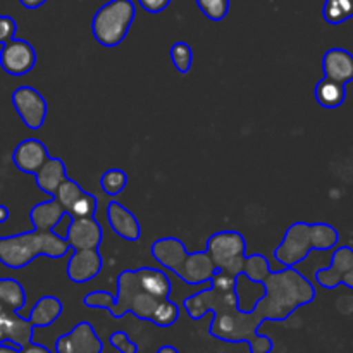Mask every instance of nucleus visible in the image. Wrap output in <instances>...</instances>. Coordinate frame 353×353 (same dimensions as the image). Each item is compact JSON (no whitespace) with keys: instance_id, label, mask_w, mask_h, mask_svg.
<instances>
[{"instance_id":"9d476101","label":"nucleus","mask_w":353,"mask_h":353,"mask_svg":"<svg viewBox=\"0 0 353 353\" xmlns=\"http://www.w3.org/2000/svg\"><path fill=\"white\" fill-rule=\"evenodd\" d=\"M55 353H102L103 341L95 327L83 321L55 340Z\"/></svg>"},{"instance_id":"a878e982","label":"nucleus","mask_w":353,"mask_h":353,"mask_svg":"<svg viewBox=\"0 0 353 353\" xmlns=\"http://www.w3.org/2000/svg\"><path fill=\"white\" fill-rule=\"evenodd\" d=\"M353 17V0H324L323 19L327 24H338L350 21Z\"/></svg>"},{"instance_id":"9b49d317","label":"nucleus","mask_w":353,"mask_h":353,"mask_svg":"<svg viewBox=\"0 0 353 353\" xmlns=\"http://www.w3.org/2000/svg\"><path fill=\"white\" fill-rule=\"evenodd\" d=\"M33 324L28 317H21L14 310L0 305V343L14 345L16 348H24L33 341Z\"/></svg>"},{"instance_id":"f704fd0d","label":"nucleus","mask_w":353,"mask_h":353,"mask_svg":"<svg viewBox=\"0 0 353 353\" xmlns=\"http://www.w3.org/2000/svg\"><path fill=\"white\" fill-rule=\"evenodd\" d=\"M140 7L143 10H147L148 14H159L162 10H165L171 3V0H138Z\"/></svg>"},{"instance_id":"72a5a7b5","label":"nucleus","mask_w":353,"mask_h":353,"mask_svg":"<svg viewBox=\"0 0 353 353\" xmlns=\"http://www.w3.org/2000/svg\"><path fill=\"white\" fill-rule=\"evenodd\" d=\"M17 33V23L14 17L7 16H0V45H6L7 41L14 40Z\"/></svg>"},{"instance_id":"39448f33","label":"nucleus","mask_w":353,"mask_h":353,"mask_svg":"<svg viewBox=\"0 0 353 353\" xmlns=\"http://www.w3.org/2000/svg\"><path fill=\"white\" fill-rule=\"evenodd\" d=\"M116 295L114 303L109 307V312L114 319H123L128 312L133 314L137 319L150 321L155 307L161 300L154 299L143 292L137 278L134 269H126L119 272L116 278Z\"/></svg>"},{"instance_id":"c9c22d12","label":"nucleus","mask_w":353,"mask_h":353,"mask_svg":"<svg viewBox=\"0 0 353 353\" xmlns=\"http://www.w3.org/2000/svg\"><path fill=\"white\" fill-rule=\"evenodd\" d=\"M19 353H52L50 350H48L45 345H40V343H33L31 341L30 345H26L24 348H21Z\"/></svg>"},{"instance_id":"4468645a","label":"nucleus","mask_w":353,"mask_h":353,"mask_svg":"<svg viewBox=\"0 0 353 353\" xmlns=\"http://www.w3.org/2000/svg\"><path fill=\"white\" fill-rule=\"evenodd\" d=\"M216 265H214L212 259L209 257L205 250L192 252V254L186 255L185 262L181 264V268L174 272L183 283L186 285H209L210 279L216 274Z\"/></svg>"},{"instance_id":"c85d7f7f","label":"nucleus","mask_w":353,"mask_h":353,"mask_svg":"<svg viewBox=\"0 0 353 353\" xmlns=\"http://www.w3.org/2000/svg\"><path fill=\"white\" fill-rule=\"evenodd\" d=\"M179 314H181V309H179L178 303L171 302L169 299L161 300L155 307L154 314H152L150 323L159 327H169L179 319Z\"/></svg>"},{"instance_id":"b1692460","label":"nucleus","mask_w":353,"mask_h":353,"mask_svg":"<svg viewBox=\"0 0 353 353\" xmlns=\"http://www.w3.org/2000/svg\"><path fill=\"white\" fill-rule=\"evenodd\" d=\"M0 305L19 312L26 305V292L14 278H0Z\"/></svg>"},{"instance_id":"f257e3e1","label":"nucleus","mask_w":353,"mask_h":353,"mask_svg":"<svg viewBox=\"0 0 353 353\" xmlns=\"http://www.w3.org/2000/svg\"><path fill=\"white\" fill-rule=\"evenodd\" d=\"M264 295L250 310L240 309L236 290L217 292L214 288L200 290L183 300V309L190 319L200 321L212 312L209 334L226 343H248L250 353H271L274 343L271 338L259 334L265 321L283 323L296 309L316 300V286L295 268H285L269 274L264 281Z\"/></svg>"},{"instance_id":"a211bd4d","label":"nucleus","mask_w":353,"mask_h":353,"mask_svg":"<svg viewBox=\"0 0 353 353\" xmlns=\"http://www.w3.org/2000/svg\"><path fill=\"white\" fill-rule=\"evenodd\" d=\"M323 74L333 81L350 85L353 81V54L347 48L333 47L323 55Z\"/></svg>"},{"instance_id":"6e6552de","label":"nucleus","mask_w":353,"mask_h":353,"mask_svg":"<svg viewBox=\"0 0 353 353\" xmlns=\"http://www.w3.org/2000/svg\"><path fill=\"white\" fill-rule=\"evenodd\" d=\"M314 278L324 290H334L340 285L353 290V248L347 245L334 248L331 264L317 269Z\"/></svg>"},{"instance_id":"ddd939ff","label":"nucleus","mask_w":353,"mask_h":353,"mask_svg":"<svg viewBox=\"0 0 353 353\" xmlns=\"http://www.w3.org/2000/svg\"><path fill=\"white\" fill-rule=\"evenodd\" d=\"M103 268L102 255L99 248H90V250H72V255L68 261V269L65 274L71 283L83 285L100 274Z\"/></svg>"},{"instance_id":"20e7f679","label":"nucleus","mask_w":353,"mask_h":353,"mask_svg":"<svg viewBox=\"0 0 353 353\" xmlns=\"http://www.w3.org/2000/svg\"><path fill=\"white\" fill-rule=\"evenodd\" d=\"M134 17H137V7L133 0H109L93 16V38L102 47H117L130 33Z\"/></svg>"},{"instance_id":"6ab92c4d","label":"nucleus","mask_w":353,"mask_h":353,"mask_svg":"<svg viewBox=\"0 0 353 353\" xmlns=\"http://www.w3.org/2000/svg\"><path fill=\"white\" fill-rule=\"evenodd\" d=\"M68 214L64 212L61 203L50 196V200L37 203L30 210V221L33 224V231H54Z\"/></svg>"},{"instance_id":"bb28decb","label":"nucleus","mask_w":353,"mask_h":353,"mask_svg":"<svg viewBox=\"0 0 353 353\" xmlns=\"http://www.w3.org/2000/svg\"><path fill=\"white\" fill-rule=\"evenodd\" d=\"M128 186V174L126 171L119 168L107 169L102 176H100V190L105 193L107 196H117L126 190Z\"/></svg>"},{"instance_id":"ea45409f","label":"nucleus","mask_w":353,"mask_h":353,"mask_svg":"<svg viewBox=\"0 0 353 353\" xmlns=\"http://www.w3.org/2000/svg\"><path fill=\"white\" fill-rule=\"evenodd\" d=\"M155 353H179V350L176 347H172V345H162Z\"/></svg>"},{"instance_id":"473e14b6","label":"nucleus","mask_w":353,"mask_h":353,"mask_svg":"<svg viewBox=\"0 0 353 353\" xmlns=\"http://www.w3.org/2000/svg\"><path fill=\"white\" fill-rule=\"evenodd\" d=\"M109 343L114 350L119 353H138L140 352V347H138L134 341H131V338L128 336V333L124 331H114L109 336Z\"/></svg>"},{"instance_id":"f8f14e48","label":"nucleus","mask_w":353,"mask_h":353,"mask_svg":"<svg viewBox=\"0 0 353 353\" xmlns=\"http://www.w3.org/2000/svg\"><path fill=\"white\" fill-rule=\"evenodd\" d=\"M65 240L72 250H90L99 248L103 240V231L95 217H71Z\"/></svg>"},{"instance_id":"c756f323","label":"nucleus","mask_w":353,"mask_h":353,"mask_svg":"<svg viewBox=\"0 0 353 353\" xmlns=\"http://www.w3.org/2000/svg\"><path fill=\"white\" fill-rule=\"evenodd\" d=\"M83 193H85V190L79 186V183L74 181V179L69 178L68 176V178H65L64 181L59 185V188L55 190L54 199L61 203L62 209H64V212L68 214V210L71 209L72 203H74L76 200L83 195Z\"/></svg>"},{"instance_id":"4c0bfd02","label":"nucleus","mask_w":353,"mask_h":353,"mask_svg":"<svg viewBox=\"0 0 353 353\" xmlns=\"http://www.w3.org/2000/svg\"><path fill=\"white\" fill-rule=\"evenodd\" d=\"M9 217H10V210H9V207L0 205V224L7 223V221H9Z\"/></svg>"},{"instance_id":"412c9836","label":"nucleus","mask_w":353,"mask_h":353,"mask_svg":"<svg viewBox=\"0 0 353 353\" xmlns=\"http://www.w3.org/2000/svg\"><path fill=\"white\" fill-rule=\"evenodd\" d=\"M134 272L145 293L157 300H165L171 296V279L162 269L145 265V268L134 269Z\"/></svg>"},{"instance_id":"2f4dec72","label":"nucleus","mask_w":353,"mask_h":353,"mask_svg":"<svg viewBox=\"0 0 353 353\" xmlns=\"http://www.w3.org/2000/svg\"><path fill=\"white\" fill-rule=\"evenodd\" d=\"M99 209V199L93 193L85 192L68 210L69 217H95Z\"/></svg>"},{"instance_id":"cd10ccee","label":"nucleus","mask_w":353,"mask_h":353,"mask_svg":"<svg viewBox=\"0 0 353 353\" xmlns=\"http://www.w3.org/2000/svg\"><path fill=\"white\" fill-rule=\"evenodd\" d=\"M169 57H171L172 65L179 74L190 72L193 64V48L186 41H174L169 48Z\"/></svg>"},{"instance_id":"7ed1b4c3","label":"nucleus","mask_w":353,"mask_h":353,"mask_svg":"<svg viewBox=\"0 0 353 353\" xmlns=\"http://www.w3.org/2000/svg\"><path fill=\"white\" fill-rule=\"evenodd\" d=\"M71 250L68 240L55 231H28L0 236V264L9 269H24L40 255L62 259Z\"/></svg>"},{"instance_id":"423d86ee","label":"nucleus","mask_w":353,"mask_h":353,"mask_svg":"<svg viewBox=\"0 0 353 353\" xmlns=\"http://www.w3.org/2000/svg\"><path fill=\"white\" fill-rule=\"evenodd\" d=\"M203 250L212 259L217 271L240 276L247 257V240L238 231H217L207 240Z\"/></svg>"},{"instance_id":"2eb2a0df","label":"nucleus","mask_w":353,"mask_h":353,"mask_svg":"<svg viewBox=\"0 0 353 353\" xmlns=\"http://www.w3.org/2000/svg\"><path fill=\"white\" fill-rule=\"evenodd\" d=\"M50 157L43 141L38 138H26L19 141L12 152V162L24 174H34L43 165V162Z\"/></svg>"},{"instance_id":"393cba45","label":"nucleus","mask_w":353,"mask_h":353,"mask_svg":"<svg viewBox=\"0 0 353 353\" xmlns=\"http://www.w3.org/2000/svg\"><path fill=\"white\" fill-rule=\"evenodd\" d=\"M271 272V264H269V261L265 259V255L247 254L240 276H245L248 281L255 283V285H264V281L269 278Z\"/></svg>"},{"instance_id":"e433bc0d","label":"nucleus","mask_w":353,"mask_h":353,"mask_svg":"<svg viewBox=\"0 0 353 353\" xmlns=\"http://www.w3.org/2000/svg\"><path fill=\"white\" fill-rule=\"evenodd\" d=\"M21 6L24 7V9H38V7H41L43 3H47V0H19Z\"/></svg>"},{"instance_id":"f03ea898","label":"nucleus","mask_w":353,"mask_h":353,"mask_svg":"<svg viewBox=\"0 0 353 353\" xmlns=\"http://www.w3.org/2000/svg\"><path fill=\"white\" fill-rule=\"evenodd\" d=\"M340 243V233L327 223L296 221L286 230L274 250V259L283 268H296L312 250H334Z\"/></svg>"},{"instance_id":"5701e85b","label":"nucleus","mask_w":353,"mask_h":353,"mask_svg":"<svg viewBox=\"0 0 353 353\" xmlns=\"http://www.w3.org/2000/svg\"><path fill=\"white\" fill-rule=\"evenodd\" d=\"M314 99L323 109L334 110L341 107L347 100V85L333 81L330 78H323L316 83L314 88Z\"/></svg>"},{"instance_id":"58836bf2","label":"nucleus","mask_w":353,"mask_h":353,"mask_svg":"<svg viewBox=\"0 0 353 353\" xmlns=\"http://www.w3.org/2000/svg\"><path fill=\"white\" fill-rule=\"evenodd\" d=\"M0 353H19V348L9 343H0Z\"/></svg>"},{"instance_id":"0eeeda50","label":"nucleus","mask_w":353,"mask_h":353,"mask_svg":"<svg viewBox=\"0 0 353 353\" xmlns=\"http://www.w3.org/2000/svg\"><path fill=\"white\" fill-rule=\"evenodd\" d=\"M10 102L17 116L28 130H40L47 119L48 105L45 97L30 85H21L10 95Z\"/></svg>"},{"instance_id":"4be33fe9","label":"nucleus","mask_w":353,"mask_h":353,"mask_svg":"<svg viewBox=\"0 0 353 353\" xmlns=\"http://www.w3.org/2000/svg\"><path fill=\"white\" fill-rule=\"evenodd\" d=\"M62 310H64V305L57 296L43 295L31 307L28 321L33 324V327L52 326L62 316Z\"/></svg>"},{"instance_id":"dca6fc26","label":"nucleus","mask_w":353,"mask_h":353,"mask_svg":"<svg viewBox=\"0 0 353 353\" xmlns=\"http://www.w3.org/2000/svg\"><path fill=\"white\" fill-rule=\"evenodd\" d=\"M107 221L116 236L126 241H138L141 238V226L137 216L123 203L112 200L107 205Z\"/></svg>"},{"instance_id":"1a4fd4ad","label":"nucleus","mask_w":353,"mask_h":353,"mask_svg":"<svg viewBox=\"0 0 353 353\" xmlns=\"http://www.w3.org/2000/svg\"><path fill=\"white\" fill-rule=\"evenodd\" d=\"M37 65V50L33 45L21 38L7 41L0 48V68L9 76H24Z\"/></svg>"},{"instance_id":"7c9ffc66","label":"nucleus","mask_w":353,"mask_h":353,"mask_svg":"<svg viewBox=\"0 0 353 353\" xmlns=\"http://www.w3.org/2000/svg\"><path fill=\"white\" fill-rule=\"evenodd\" d=\"M196 7L207 19L219 23L230 12V0H195Z\"/></svg>"},{"instance_id":"f3484780","label":"nucleus","mask_w":353,"mask_h":353,"mask_svg":"<svg viewBox=\"0 0 353 353\" xmlns=\"http://www.w3.org/2000/svg\"><path fill=\"white\" fill-rule=\"evenodd\" d=\"M150 254L162 269L169 272H176L181 268L183 262H185L188 250H186L185 243L179 238L164 236L157 238L150 245Z\"/></svg>"},{"instance_id":"aec40b11","label":"nucleus","mask_w":353,"mask_h":353,"mask_svg":"<svg viewBox=\"0 0 353 353\" xmlns=\"http://www.w3.org/2000/svg\"><path fill=\"white\" fill-rule=\"evenodd\" d=\"M34 181L37 186L48 196L55 195V190L59 188L62 181L68 178V169L61 157H48L40 169L34 172Z\"/></svg>"}]
</instances>
